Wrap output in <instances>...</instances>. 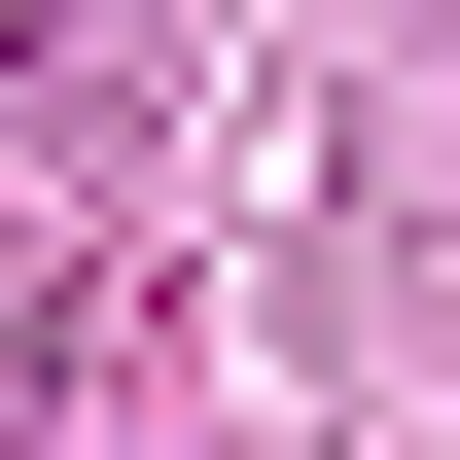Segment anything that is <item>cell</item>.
<instances>
[{
    "mask_svg": "<svg viewBox=\"0 0 460 460\" xmlns=\"http://www.w3.org/2000/svg\"><path fill=\"white\" fill-rule=\"evenodd\" d=\"M0 460H71V425H0Z\"/></svg>",
    "mask_w": 460,
    "mask_h": 460,
    "instance_id": "cell-1",
    "label": "cell"
}]
</instances>
